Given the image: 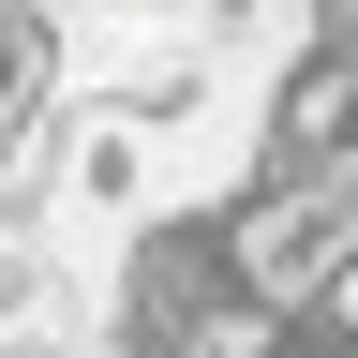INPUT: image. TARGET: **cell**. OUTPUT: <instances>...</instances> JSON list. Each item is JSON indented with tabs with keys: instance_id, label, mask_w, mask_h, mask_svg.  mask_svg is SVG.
I'll return each instance as SVG.
<instances>
[{
	"instance_id": "7a4b0ae2",
	"label": "cell",
	"mask_w": 358,
	"mask_h": 358,
	"mask_svg": "<svg viewBox=\"0 0 358 358\" xmlns=\"http://www.w3.org/2000/svg\"><path fill=\"white\" fill-rule=\"evenodd\" d=\"M60 105V0H0V134Z\"/></svg>"
},
{
	"instance_id": "6da1fadb",
	"label": "cell",
	"mask_w": 358,
	"mask_h": 358,
	"mask_svg": "<svg viewBox=\"0 0 358 358\" xmlns=\"http://www.w3.org/2000/svg\"><path fill=\"white\" fill-rule=\"evenodd\" d=\"M239 179H358V45L299 30L239 120Z\"/></svg>"
},
{
	"instance_id": "3957f363",
	"label": "cell",
	"mask_w": 358,
	"mask_h": 358,
	"mask_svg": "<svg viewBox=\"0 0 358 358\" xmlns=\"http://www.w3.org/2000/svg\"><path fill=\"white\" fill-rule=\"evenodd\" d=\"M299 329H313V343H358V239H343L329 268H313V299H299Z\"/></svg>"
}]
</instances>
